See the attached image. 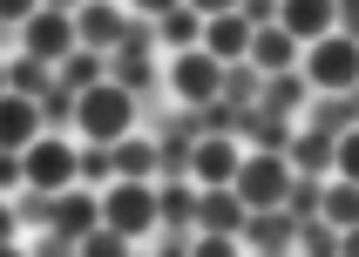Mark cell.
Masks as SVG:
<instances>
[{
  "label": "cell",
  "instance_id": "obj_33",
  "mask_svg": "<svg viewBox=\"0 0 359 257\" xmlns=\"http://www.w3.org/2000/svg\"><path fill=\"white\" fill-rule=\"evenodd\" d=\"M55 7H61V0H55Z\"/></svg>",
  "mask_w": 359,
  "mask_h": 257
},
{
  "label": "cell",
  "instance_id": "obj_32",
  "mask_svg": "<svg viewBox=\"0 0 359 257\" xmlns=\"http://www.w3.org/2000/svg\"><path fill=\"white\" fill-rule=\"evenodd\" d=\"M346 251H353V257H359V223H353V230H346Z\"/></svg>",
  "mask_w": 359,
  "mask_h": 257
},
{
  "label": "cell",
  "instance_id": "obj_14",
  "mask_svg": "<svg viewBox=\"0 0 359 257\" xmlns=\"http://www.w3.org/2000/svg\"><path fill=\"white\" fill-rule=\"evenodd\" d=\"M75 27H81L88 48H116V41H122V14H116V7H102V0H95V7H81Z\"/></svg>",
  "mask_w": 359,
  "mask_h": 257
},
{
  "label": "cell",
  "instance_id": "obj_2",
  "mask_svg": "<svg viewBox=\"0 0 359 257\" xmlns=\"http://www.w3.org/2000/svg\"><path fill=\"white\" fill-rule=\"evenodd\" d=\"M305 81L312 88H359V41L353 34H319L305 55Z\"/></svg>",
  "mask_w": 359,
  "mask_h": 257
},
{
  "label": "cell",
  "instance_id": "obj_9",
  "mask_svg": "<svg viewBox=\"0 0 359 257\" xmlns=\"http://www.w3.org/2000/svg\"><path fill=\"white\" fill-rule=\"evenodd\" d=\"M34 142H41V109L27 95H7V102H0V149L27 156Z\"/></svg>",
  "mask_w": 359,
  "mask_h": 257
},
{
  "label": "cell",
  "instance_id": "obj_21",
  "mask_svg": "<svg viewBox=\"0 0 359 257\" xmlns=\"http://www.w3.org/2000/svg\"><path fill=\"white\" fill-rule=\"evenodd\" d=\"M203 190H163V223H190Z\"/></svg>",
  "mask_w": 359,
  "mask_h": 257
},
{
  "label": "cell",
  "instance_id": "obj_13",
  "mask_svg": "<svg viewBox=\"0 0 359 257\" xmlns=\"http://www.w3.org/2000/svg\"><path fill=\"white\" fill-rule=\"evenodd\" d=\"M292 55H299V34H292V27H258V34H251V61H258L264 75H285V68H292Z\"/></svg>",
  "mask_w": 359,
  "mask_h": 257
},
{
  "label": "cell",
  "instance_id": "obj_5",
  "mask_svg": "<svg viewBox=\"0 0 359 257\" xmlns=\"http://www.w3.org/2000/svg\"><path fill=\"white\" fill-rule=\"evenodd\" d=\"M170 81H177V95L190 102V109H210V102L224 95V61L210 55V48H183L177 68H170Z\"/></svg>",
  "mask_w": 359,
  "mask_h": 257
},
{
  "label": "cell",
  "instance_id": "obj_19",
  "mask_svg": "<svg viewBox=\"0 0 359 257\" xmlns=\"http://www.w3.org/2000/svg\"><path fill=\"white\" fill-rule=\"evenodd\" d=\"M292 162H305V169H325V162H339V142H325V136H299V142H292Z\"/></svg>",
  "mask_w": 359,
  "mask_h": 257
},
{
  "label": "cell",
  "instance_id": "obj_31",
  "mask_svg": "<svg viewBox=\"0 0 359 257\" xmlns=\"http://www.w3.org/2000/svg\"><path fill=\"white\" fill-rule=\"evenodd\" d=\"M346 27H353V41H359V7H346Z\"/></svg>",
  "mask_w": 359,
  "mask_h": 257
},
{
  "label": "cell",
  "instance_id": "obj_7",
  "mask_svg": "<svg viewBox=\"0 0 359 257\" xmlns=\"http://www.w3.org/2000/svg\"><path fill=\"white\" fill-rule=\"evenodd\" d=\"M20 162H27V183H34V190H68V183L81 176V156L68 142H55V136H41Z\"/></svg>",
  "mask_w": 359,
  "mask_h": 257
},
{
  "label": "cell",
  "instance_id": "obj_12",
  "mask_svg": "<svg viewBox=\"0 0 359 257\" xmlns=\"http://www.w3.org/2000/svg\"><path fill=\"white\" fill-rule=\"evenodd\" d=\"M332 14H339V0H285V7H278V20H285L299 41L332 34Z\"/></svg>",
  "mask_w": 359,
  "mask_h": 257
},
{
  "label": "cell",
  "instance_id": "obj_20",
  "mask_svg": "<svg viewBox=\"0 0 359 257\" xmlns=\"http://www.w3.org/2000/svg\"><path fill=\"white\" fill-rule=\"evenodd\" d=\"M81 251H88V257H122V251H129V230H116V223H109V230H88Z\"/></svg>",
  "mask_w": 359,
  "mask_h": 257
},
{
  "label": "cell",
  "instance_id": "obj_1",
  "mask_svg": "<svg viewBox=\"0 0 359 257\" xmlns=\"http://www.w3.org/2000/svg\"><path fill=\"white\" fill-rule=\"evenodd\" d=\"M129 122H136V95H129L122 81H95V88L75 95V129L88 142H122Z\"/></svg>",
  "mask_w": 359,
  "mask_h": 257
},
{
  "label": "cell",
  "instance_id": "obj_18",
  "mask_svg": "<svg viewBox=\"0 0 359 257\" xmlns=\"http://www.w3.org/2000/svg\"><path fill=\"white\" fill-rule=\"evenodd\" d=\"M116 169H122V176H149V169H156V149L122 136V142H116Z\"/></svg>",
  "mask_w": 359,
  "mask_h": 257
},
{
  "label": "cell",
  "instance_id": "obj_16",
  "mask_svg": "<svg viewBox=\"0 0 359 257\" xmlns=\"http://www.w3.org/2000/svg\"><path fill=\"white\" fill-rule=\"evenodd\" d=\"M156 27H163V41H170V48H190V41L203 34V14H197V7H170Z\"/></svg>",
  "mask_w": 359,
  "mask_h": 257
},
{
  "label": "cell",
  "instance_id": "obj_30",
  "mask_svg": "<svg viewBox=\"0 0 359 257\" xmlns=\"http://www.w3.org/2000/svg\"><path fill=\"white\" fill-rule=\"evenodd\" d=\"M136 7H142V14H156V20H163L170 7H177V0H136Z\"/></svg>",
  "mask_w": 359,
  "mask_h": 257
},
{
  "label": "cell",
  "instance_id": "obj_10",
  "mask_svg": "<svg viewBox=\"0 0 359 257\" xmlns=\"http://www.w3.org/2000/svg\"><path fill=\"white\" fill-rule=\"evenodd\" d=\"M251 34H258V27H251L244 14H210V20H203V48H210L217 61L251 55Z\"/></svg>",
  "mask_w": 359,
  "mask_h": 257
},
{
  "label": "cell",
  "instance_id": "obj_23",
  "mask_svg": "<svg viewBox=\"0 0 359 257\" xmlns=\"http://www.w3.org/2000/svg\"><path fill=\"white\" fill-rule=\"evenodd\" d=\"M339 176L359 183V129H353V136H339Z\"/></svg>",
  "mask_w": 359,
  "mask_h": 257
},
{
  "label": "cell",
  "instance_id": "obj_28",
  "mask_svg": "<svg viewBox=\"0 0 359 257\" xmlns=\"http://www.w3.org/2000/svg\"><path fill=\"white\" fill-rule=\"evenodd\" d=\"M244 20H251V27H264V20H271V0H244Z\"/></svg>",
  "mask_w": 359,
  "mask_h": 257
},
{
  "label": "cell",
  "instance_id": "obj_8",
  "mask_svg": "<svg viewBox=\"0 0 359 257\" xmlns=\"http://www.w3.org/2000/svg\"><path fill=\"white\" fill-rule=\"evenodd\" d=\"M244 156H238V142L231 136H203L190 142V176H197V190H217V183H238Z\"/></svg>",
  "mask_w": 359,
  "mask_h": 257
},
{
  "label": "cell",
  "instance_id": "obj_15",
  "mask_svg": "<svg viewBox=\"0 0 359 257\" xmlns=\"http://www.w3.org/2000/svg\"><path fill=\"white\" fill-rule=\"evenodd\" d=\"M95 217H102L95 197H61L48 223H55V230H68V237H88V230H95Z\"/></svg>",
  "mask_w": 359,
  "mask_h": 257
},
{
  "label": "cell",
  "instance_id": "obj_22",
  "mask_svg": "<svg viewBox=\"0 0 359 257\" xmlns=\"http://www.w3.org/2000/svg\"><path fill=\"white\" fill-rule=\"evenodd\" d=\"M61 75H68V88H75V95H81V88H95V81H102V68H95V61H88V55H75V61H68V68H61Z\"/></svg>",
  "mask_w": 359,
  "mask_h": 257
},
{
  "label": "cell",
  "instance_id": "obj_17",
  "mask_svg": "<svg viewBox=\"0 0 359 257\" xmlns=\"http://www.w3.org/2000/svg\"><path fill=\"white\" fill-rule=\"evenodd\" d=\"M325 217L339 223V230H353V223H359V183H339V190H325Z\"/></svg>",
  "mask_w": 359,
  "mask_h": 257
},
{
  "label": "cell",
  "instance_id": "obj_6",
  "mask_svg": "<svg viewBox=\"0 0 359 257\" xmlns=\"http://www.w3.org/2000/svg\"><path fill=\"white\" fill-rule=\"evenodd\" d=\"M238 197L251 203V210H278V203L292 197V169H285L278 156H244V169H238Z\"/></svg>",
  "mask_w": 359,
  "mask_h": 257
},
{
  "label": "cell",
  "instance_id": "obj_26",
  "mask_svg": "<svg viewBox=\"0 0 359 257\" xmlns=\"http://www.w3.org/2000/svg\"><path fill=\"white\" fill-rule=\"evenodd\" d=\"M102 149H109V142H95V149L81 156V176H88V183H102V169H109V156H102Z\"/></svg>",
  "mask_w": 359,
  "mask_h": 257
},
{
  "label": "cell",
  "instance_id": "obj_27",
  "mask_svg": "<svg viewBox=\"0 0 359 257\" xmlns=\"http://www.w3.org/2000/svg\"><path fill=\"white\" fill-rule=\"evenodd\" d=\"M244 244H271V251H278L285 230H278V223H251V237H244Z\"/></svg>",
  "mask_w": 359,
  "mask_h": 257
},
{
  "label": "cell",
  "instance_id": "obj_24",
  "mask_svg": "<svg viewBox=\"0 0 359 257\" xmlns=\"http://www.w3.org/2000/svg\"><path fill=\"white\" fill-rule=\"evenodd\" d=\"M292 102H299V81H278V88H271V109H264V116H285Z\"/></svg>",
  "mask_w": 359,
  "mask_h": 257
},
{
  "label": "cell",
  "instance_id": "obj_11",
  "mask_svg": "<svg viewBox=\"0 0 359 257\" xmlns=\"http://www.w3.org/2000/svg\"><path fill=\"white\" fill-rule=\"evenodd\" d=\"M244 210H251V203L238 197V183H217V190H203V197H197V223H203V230H238Z\"/></svg>",
  "mask_w": 359,
  "mask_h": 257
},
{
  "label": "cell",
  "instance_id": "obj_4",
  "mask_svg": "<svg viewBox=\"0 0 359 257\" xmlns=\"http://www.w3.org/2000/svg\"><path fill=\"white\" fill-rule=\"evenodd\" d=\"M75 41H81V27L61 14V7H41L34 20H20V48H27L41 68H48V61H68V55H75Z\"/></svg>",
  "mask_w": 359,
  "mask_h": 257
},
{
  "label": "cell",
  "instance_id": "obj_25",
  "mask_svg": "<svg viewBox=\"0 0 359 257\" xmlns=\"http://www.w3.org/2000/svg\"><path fill=\"white\" fill-rule=\"evenodd\" d=\"M0 14L20 27V20H34V14H41V0H0Z\"/></svg>",
  "mask_w": 359,
  "mask_h": 257
},
{
  "label": "cell",
  "instance_id": "obj_29",
  "mask_svg": "<svg viewBox=\"0 0 359 257\" xmlns=\"http://www.w3.org/2000/svg\"><path fill=\"white\" fill-rule=\"evenodd\" d=\"M190 7H197V14L210 20V14H231V7H238V0H190Z\"/></svg>",
  "mask_w": 359,
  "mask_h": 257
},
{
  "label": "cell",
  "instance_id": "obj_3",
  "mask_svg": "<svg viewBox=\"0 0 359 257\" xmlns=\"http://www.w3.org/2000/svg\"><path fill=\"white\" fill-rule=\"evenodd\" d=\"M102 223H116V230L142 237L149 223H163V197H156V190H149L142 176H129V183H116V190L102 197Z\"/></svg>",
  "mask_w": 359,
  "mask_h": 257
}]
</instances>
